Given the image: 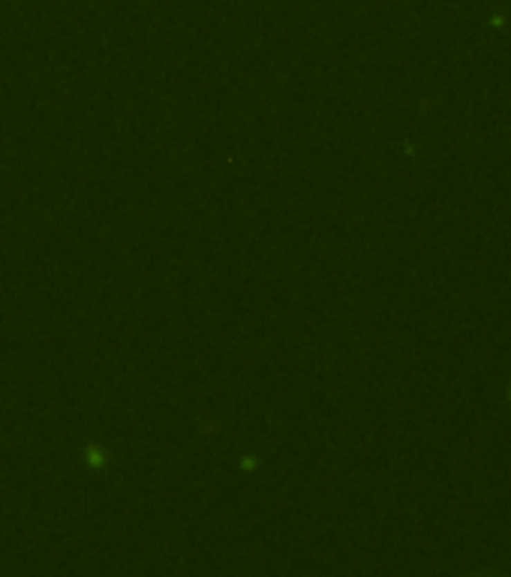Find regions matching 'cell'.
Instances as JSON below:
<instances>
[]
</instances>
